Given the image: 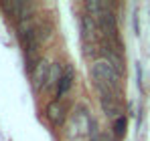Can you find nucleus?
I'll use <instances>...</instances> for the list:
<instances>
[{
  "label": "nucleus",
  "instance_id": "1",
  "mask_svg": "<svg viewBox=\"0 0 150 141\" xmlns=\"http://www.w3.org/2000/svg\"><path fill=\"white\" fill-rule=\"evenodd\" d=\"M89 73H91V79H93V85H96L98 93H118L122 75L114 69L105 59L93 61Z\"/></svg>",
  "mask_w": 150,
  "mask_h": 141
},
{
  "label": "nucleus",
  "instance_id": "2",
  "mask_svg": "<svg viewBox=\"0 0 150 141\" xmlns=\"http://www.w3.org/2000/svg\"><path fill=\"white\" fill-rule=\"evenodd\" d=\"M98 28H100V38L105 40H118V18L114 10L103 12L98 18Z\"/></svg>",
  "mask_w": 150,
  "mask_h": 141
},
{
  "label": "nucleus",
  "instance_id": "3",
  "mask_svg": "<svg viewBox=\"0 0 150 141\" xmlns=\"http://www.w3.org/2000/svg\"><path fill=\"white\" fill-rule=\"evenodd\" d=\"M100 103H101V109L108 117L112 119H120L122 113H124V105L120 101L118 93H100Z\"/></svg>",
  "mask_w": 150,
  "mask_h": 141
},
{
  "label": "nucleus",
  "instance_id": "4",
  "mask_svg": "<svg viewBox=\"0 0 150 141\" xmlns=\"http://www.w3.org/2000/svg\"><path fill=\"white\" fill-rule=\"evenodd\" d=\"M0 8L12 16V18H18V22L28 20L30 18V12H33V6L28 2H21V0H14V2H0Z\"/></svg>",
  "mask_w": 150,
  "mask_h": 141
},
{
  "label": "nucleus",
  "instance_id": "5",
  "mask_svg": "<svg viewBox=\"0 0 150 141\" xmlns=\"http://www.w3.org/2000/svg\"><path fill=\"white\" fill-rule=\"evenodd\" d=\"M51 65L47 59H39L37 67L30 73V79H33V89L35 91H43L47 87V81H49V73H51Z\"/></svg>",
  "mask_w": 150,
  "mask_h": 141
},
{
  "label": "nucleus",
  "instance_id": "6",
  "mask_svg": "<svg viewBox=\"0 0 150 141\" xmlns=\"http://www.w3.org/2000/svg\"><path fill=\"white\" fill-rule=\"evenodd\" d=\"M45 115H47V121H49L53 127H61L65 123V119H67V109H65V105L61 101L55 99V101H51L49 105H47Z\"/></svg>",
  "mask_w": 150,
  "mask_h": 141
},
{
  "label": "nucleus",
  "instance_id": "7",
  "mask_svg": "<svg viewBox=\"0 0 150 141\" xmlns=\"http://www.w3.org/2000/svg\"><path fill=\"white\" fill-rule=\"evenodd\" d=\"M85 14H89L91 18H100L103 12H108V10H112V4L110 2H105V0H89V2H85Z\"/></svg>",
  "mask_w": 150,
  "mask_h": 141
},
{
  "label": "nucleus",
  "instance_id": "8",
  "mask_svg": "<svg viewBox=\"0 0 150 141\" xmlns=\"http://www.w3.org/2000/svg\"><path fill=\"white\" fill-rule=\"evenodd\" d=\"M71 85H73V69H71V67H67L65 75L61 77V81H59V85H57V93H55L57 101H61V99H63V95L69 93Z\"/></svg>",
  "mask_w": 150,
  "mask_h": 141
},
{
  "label": "nucleus",
  "instance_id": "9",
  "mask_svg": "<svg viewBox=\"0 0 150 141\" xmlns=\"http://www.w3.org/2000/svg\"><path fill=\"white\" fill-rule=\"evenodd\" d=\"M63 75H65V70L61 69V65H59V63H53V65H51V73H49V81H47V87H45V89L57 87Z\"/></svg>",
  "mask_w": 150,
  "mask_h": 141
},
{
  "label": "nucleus",
  "instance_id": "10",
  "mask_svg": "<svg viewBox=\"0 0 150 141\" xmlns=\"http://www.w3.org/2000/svg\"><path fill=\"white\" fill-rule=\"evenodd\" d=\"M124 131H126V119L124 117L116 119V121H114V133H116L118 137H122V135H124Z\"/></svg>",
  "mask_w": 150,
  "mask_h": 141
}]
</instances>
